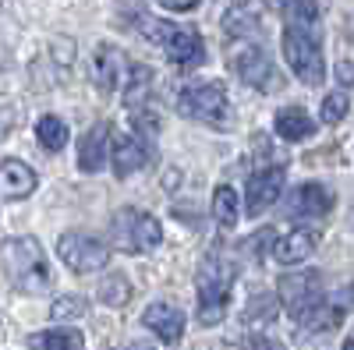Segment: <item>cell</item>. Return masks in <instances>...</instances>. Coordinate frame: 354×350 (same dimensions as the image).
I'll return each mask as SVG.
<instances>
[{
    "instance_id": "1",
    "label": "cell",
    "mask_w": 354,
    "mask_h": 350,
    "mask_svg": "<svg viewBox=\"0 0 354 350\" xmlns=\"http://www.w3.org/2000/svg\"><path fill=\"white\" fill-rule=\"evenodd\" d=\"M0 266H4L8 280L25 290V294H46L53 286V273H50V258L43 251V244L25 233V237H11L0 248Z\"/></svg>"
},
{
    "instance_id": "2",
    "label": "cell",
    "mask_w": 354,
    "mask_h": 350,
    "mask_svg": "<svg viewBox=\"0 0 354 350\" xmlns=\"http://www.w3.org/2000/svg\"><path fill=\"white\" fill-rule=\"evenodd\" d=\"M234 280H238V269H234L230 258H223V255H205V258L198 262L195 294H198V322H202V326H216L220 318L227 315Z\"/></svg>"
},
{
    "instance_id": "3",
    "label": "cell",
    "mask_w": 354,
    "mask_h": 350,
    "mask_svg": "<svg viewBox=\"0 0 354 350\" xmlns=\"http://www.w3.org/2000/svg\"><path fill=\"white\" fill-rule=\"evenodd\" d=\"M283 61L294 71V78L319 89L326 81V61H322V36L319 25H283Z\"/></svg>"
},
{
    "instance_id": "4",
    "label": "cell",
    "mask_w": 354,
    "mask_h": 350,
    "mask_svg": "<svg viewBox=\"0 0 354 350\" xmlns=\"http://www.w3.org/2000/svg\"><path fill=\"white\" fill-rule=\"evenodd\" d=\"M138 28H142V36L153 46H160L177 68H198L205 61V43L195 28L160 21V18H138Z\"/></svg>"
},
{
    "instance_id": "5",
    "label": "cell",
    "mask_w": 354,
    "mask_h": 350,
    "mask_svg": "<svg viewBox=\"0 0 354 350\" xmlns=\"http://www.w3.org/2000/svg\"><path fill=\"white\" fill-rule=\"evenodd\" d=\"M110 244L128 255H149L163 244V226L142 209H117L110 216Z\"/></svg>"
},
{
    "instance_id": "6",
    "label": "cell",
    "mask_w": 354,
    "mask_h": 350,
    "mask_svg": "<svg viewBox=\"0 0 354 350\" xmlns=\"http://www.w3.org/2000/svg\"><path fill=\"white\" fill-rule=\"evenodd\" d=\"M177 113L188 121H202V124H230V96L223 89V81H192L177 96Z\"/></svg>"
},
{
    "instance_id": "7",
    "label": "cell",
    "mask_w": 354,
    "mask_h": 350,
    "mask_svg": "<svg viewBox=\"0 0 354 350\" xmlns=\"http://www.w3.org/2000/svg\"><path fill=\"white\" fill-rule=\"evenodd\" d=\"M227 61H230V71L245 85H252V89H259V93H280L283 89V78H280L277 64L270 61V53L259 43H248V39L230 43Z\"/></svg>"
},
{
    "instance_id": "8",
    "label": "cell",
    "mask_w": 354,
    "mask_h": 350,
    "mask_svg": "<svg viewBox=\"0 0 354 350\" xmlns=\"http://www.w3.org/2000/svg\"><path fill=\"white\" fill-rule=\"evenodd\" d=\"M57 258L64 262L71 273H96V269H106L110 262V248L103 241H96L93 233H78V230H68L61 233L57 241Z\"/></svg>"
},
{
    "instance_id": "9",
    "label": "cell",
    "mask_w": 354,
    "mask_h": 350,
    "mask_svg": "<svg viewBox=\"0 0 354 350\" xmlns=\"http://www.w3.org/2000/svg\"><path fill=\"white\" fill-rule=\"evenodd\" d=\"M277 294H280V304L298 318H301L319 304V301H326V294H322V276L319 273H290V276H283L280 283H277Z\"/></svg>"
},
{
    "instance_id": "10",
    "label": "cell",
    "mask_w": 354,
    "mask_h": 350,
    "mask_svg": "<svg viewBox=\"0 0 354 350\" xmlns=\"http://www.w3.org/2000/svg\"><path fill=\"white\" fill-rule=\"evenodd\" d=\"M131 61H128V53L121 46H96L93 53V81H96V89L100 93H117V89H124V81L131 75Z\"/></svg>"
},
{
    "instance_id": "11",
    "label": "cell",
    "mask_w": 354,
    "mask_h": 350,
    "mask_svg": "<svg viewBox=\"0 0 354 350\" xmlns=\"http://www.w3.org/2000/svg\"><path fill=\"white\" fill-rule=\"evenodd\" d=\"M280 191H283V163L259 166L248 177V188H245V213L248 216H262L280 198Z\"/></svg>"
},
{
    "instance_id": "12",
    "label": "cell",
    "mask_w": 354,
    "mask_h": 350,
    "mask_svg": "<svg viewBox=\"0 0 354 350\" xmlns=\"http://www.w3.org/2000/svg\"><path fill=\"white\" fill-rule=\"evenodd\" d=\"M149 159H153V138L142 135L138 128L131 135H121L110 145V163H113L117 177H131V173L142 170Z\"/></svg>"
},
{
    "instance_id": "13",
    "label": "cell",
    "mask_w": 354,
    "mask_h": 350,
    "mask_svg": "<svg viewBox=\"0 0 354 350\" xmlns=\"http://www.w3.org/2000/svg\"><path fill=\"white\" fill-rule=\"evenodd\" d=\"M315 248H319V230L312 226H294L280 237L270 233V258H277L280 266H298V262L315 255Z\"/></svg>"
},
{
    "instance_id": "14",
    "label": "cell",
    "mask_w": 354,
    "mask_h": 350,
    "mask_svg": "<svg viewBox=\"0 0 354 350\" xmlns=\"http://www.w3.org/2000/svg\"><path fill=\"white\" fill-rule=\"evenodd\" d=\"M142 326L149 329L156 340H163V343H181V336H185V326H188V318H185V311L177 308V304H170V301H153L149 308L142 311Z\"/></svg>"
},
{
    "instance_id": "15",
    "label": "cell",
    "mask_w": 354,
    "mask_h": 350,
    "mask_svg": "<svg viewBox=\"0 0 354 350\" xmlns=\"http://www.w3.org/2000/svg\"><path fill=\"white\" fill-rule=\"evenodd\" d=\"M333 209V191L326 184H298L287 195V213L298 220H319Z\"/></svg>"
},
{
    "instance_id": "16",
    "label": "cell",
    "mask_w": 354,
    "mask_h": 350,
    "mask_svg": "<svg viewBox=\"0 0 354 350\" xmlns=\"http://www.w3.org/2000/svg\"><path fill=\"white\" fill-rule=\"evenodd\" d=\"M36 170L21 159H4L0 163V202H18L36 191Z\"/></svg>"
},
{
    "instance_id": "17",
    "label": "cell",
    "mask_w": 354,
    "mask_h": 350,
    "mask_svg": "<svg viewBox=\"0 0 354 350\" xmlns=\"http://www.w3.org/2000/svg\"><path fill=\"white\" fill-rule=\"evenodd\" d=\"M106 145H110V124L100 121L85 131V138L78 142V170L82 173H100L106 166Z\"/></svg>"
},
{
    "instance_id": "18",
    "label": "cell",
    "mask_w": 354,
    "mask_h": 350,
    "mask_svg": "<svg viewBox=\"0 0 354 350\" xmlns=\"http://www.w3.org/2000/svg\"><path fill=\"white\" fill-rule=\"evenodd\" d=\"M273 128H277V135H280L283 142H305V138L315 135V121L305 113V106H283V110L277 113Z\"/></svg>"
},
{
    "instance_id": "19",
    "label": "cell",
    "mask_w": 354,
    "mask_h": 350,
    "mask_svg": "<svg viewBox=\"0 0 354 350\" xmlns=\"http://www.w3.org/2000/svg\"><path fill=\"white\" fill-rule=\"evenodd\" d=\"M223 28H227L234 39H248V32H259V28H262L259 4H255V0H241V4H234L223 14Z\"/></svg>"
},
{
    "instance_id": "20",
    "label": "cell",
    "mask_w": 354,
    "mask_h": 350,
    "mask_svg": "<svg viewBox=\"0 0 354 350\" xmlns=\"http://www.w3.org/2000/svg\"><path fill=\"white\" fill-rule=\"evenodd\" d=\"M82 347H85L82 333L78 329H68V326L43 329V333L28 336V350H82Z\"/></svg>"
},
{
    "instance_id": "21",
    "label": "cell",
    "mask_w": 354,
    "mask_h": 350,
    "mask_svg": "<svg viewBox=\"0 0 354 350\" xmlns=\"http://www.w3.org/2000/svg\"><path fill=\"white\" fill-rule=\"evenodd\" d=\"M238 216H241V202H238V191L230 184H220L213 191V220L220 230H234L238 226Z\"/></svg>"
},
{
    "instance_id": "22",
    "label": "cell",
    "mask_w": 354,
    "mask_h": 350,
    "mask_svg": "<svg viewBox=\"0 0 354 350\" xmlns=\"http://www.w3.org/2000/svg\"><path fill=\"white\" fill-rule=\"evenodd\" d=\"M36 138H39V145L46 153H61L68 145V124L61 121V117L46 113V117H39V124H36Z\"/></svg>"
},
{
    "instance_id": "23",
    "label": "cell",
    "mask_w": 354,
    "mask_h": 350,
    "mask_svg": "<svg viewBox=\"0 0 354 350\" xmlns=\"http://www.w3.org/2000/svg\"><path fill=\"white\" fill-rule=\"evenodd\" d=\"M340 318H344V308L333 304V301H319L305 318H301V326L308 333H326V329H337L340 326Z\"/></svg>"
},
{
    "instance_id": "24",
    "label": "cell",
    "mask_w": 354,
    "mask_h": 350,
    "mask_svg": "<svg viewBox=\"0 0 354 350\" xmlns=\"http://www.w3.org/2000/svg\"><path fill=\"white\" fill-rule=\"evenodd\" d=\"M96 298H100V304H106V308H121V304H128V298H131V283H128V276L110 273V276L100 283Z\"/></svg>"
},
{
    "instance_id": "25",
    "label": "cell",
    "mask_w": 354,
    "mask_h": 350,
    "mask_svg": "<svg viewBox=\"0 0 354 350\" xmlns=\"http://www.w3.org/2000/svg\"><path fill=\"white\" fill-rule=\"evenodd\" d=\"M85 311H88L85 298L68 294V298H57V301H53L50 318H53V322H78V318H85Z\"/></svg>"
},
{
    "instance_id": "26",
    "label": "cell",
    "mask_w": 354,
    "mask_h": 350,
    "mask_svg": "<svg viewBox=\"0 0 354 350\" xmlns=\"http://www.w3.org/2000/svg\"><path fill=\"white\" fill-rule=\"evenodd\" d=\"M347 106H351L347 93H330L326 99H322V110H319L322 124H340L344 117H347Z\"/></svg>"
},
{
    "instance_id": "27",
    "label": "cell",
    "mask_w": 354,
    "mask_h": 350,
    "mask_svg": "<svg viewBox=\"0 0 354 350\" xmlns=\"http://www.w3.org/2000/svg\"><path fill=\"white\" fill-rule=\"evenodd\" d=\"M273 315H277V301L262 294V298H255V301L245 308V322H248V326H262V322H270Z\"/></svg>"
},
{
    "instance_id": "28",
    "label": "cell",
    "mask_w": 354,
    "mask_h": 350,
    "mask_svg": "<svg viewBox=\"0 0 354 350\" xmlns=\"http://www.w3.org/2000/svg\"><path fill=\"white\" fill-rule=\"evenodd\" d=\"M18 124V110L8 103V99H0V138H8Z\"/></svg>"
},
{
    "instance_id": "29",
    "label": "cell",
    "mask_w": 354,
    "mask_h": 350,
    "mask_svg": "<svg viewBox=\"0 0 354 350\" xmlns=\"http://www.w3.org/2000/svg\"><path fill=\"white\" fill-rule=\"evenodd\" d=\"M156 4H163L167 11H192L198 8V0H156Z\"/></svg>"
},
{
    "instance_id": "30",
    "label": "cell",
    "mask_w": 354,
    "mask_h": 350,
    "mask_svg": "<svg viewBox=\"0 0 354 350\" xmlns=\"http://www.w3.org/2000/svg\"><path fill=\"white\" fill-rule=\"evenodd\" d=\"M121 350H153V347H145V343H131V347H121Z\"/></svg>"
},
{
    "instance_id": "31",
    "label": "cell",
    "mask_w": 354,
    "mask_h": 350,
    "mask_svg": "<svg viewBox=\"0 0 354 350\" xmlns=\"http://www.w3.org/2000/svg\"><path fill=\"white\" fill-rule=\"evenodd\" d=\"M344 350H354V336H351V340H344Z\"/></svg>"
}]
</instances>
